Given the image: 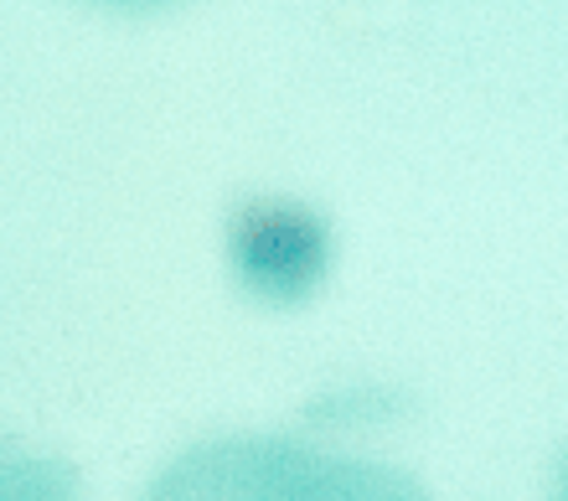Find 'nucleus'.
Wrapping results in <instances>:
<instances>
[{"mask_svg": "<svg viewBox=\"0 0 568 501\" xmlns=\"http://www.w3.org/2000/svg\"><path fill=\"white\" fill-rule=\"evenodd\" d=\"M93 6H114V11H150V6H165V0H93Z\"/></svg>", "mask_w": 568, "mask_h": 501, "instance_id": "obj_3", "label": "nucleus"}, {"mask_svg": "<svg viewBox=\"0 0 568 501\" xmlns=\"http://www.w3.org/2000/svg\"><path fill=\"white\" fill-rule=\"evenodd\" d=\"M0 501H78V475L68 460L37 455L0 434Z\"/></svg>", "mask_w": 568, "mask_h": 501, "instance_id": "obj_2", "label": "nucleus"}, {"mask_svg": "<svg viewBox=\"0 0 568 501\" xmlns=\"http://www.w3.org/2000/svg\"><path fill=\"white\" fill-rule=\"evenodd\" d=\"M140 501H429L414 475L284 434H223L165 465Z\"/></svg>", "mask_w": 568, "mask_h": 501, "instance_id": "obj_1", "label": "nucleus"}]
</instances>
